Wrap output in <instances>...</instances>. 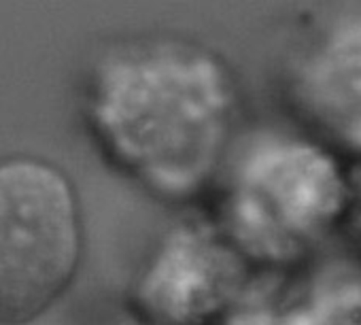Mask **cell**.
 Returning a JSON list of instances; mask_svg holds the SVG:
<instances>
[{
    "instance_id": "obj_5",
    "label": "cell",
    "mask_w": 361,
    "mask_h": 325,
    "mask_svg": "<svg viewBox=\"0 0 361 325\" xmlns=\"http://www.w3.org/2000/svg\"><path fill=\"white\" fill-rule=\"evenodd\" d=\"M283 87L293 113L321 140L361 153V24L302 45L287 62Z\"/></svg>"
},
{
    "instance_id": "obj_6",
    "label": "cell",
    "mask_w": 361,
    "mask_h": 325,
    "mask_svg": "<svg viewBox=\"0 0 361 325\" xmlns=\"http://www.w3.org/2000/svg\"><path fill=\"white\" fill-rule=\"evenodd\" d=\"M109 325H142V323H138L136 319H132V317L128 314L126 319H121V321H113V323H109Z\"/></svg>"
},
{
    "instance_id": "obj_3",
    "label": "cell",
    "mask_w": 361,
    "mask_h": 325,
    "mask_svg": "<svg viewBox=\"0 0 361 325\" xmlns=\"http://www.w3.org/2000/svg\"><path fill=\"white\" fill-rule=\"evenodd\" d=\"M85 221L73 179L56 161L0 157V325H32L75 285Z\"/></svg>"
},
{
    "instance_id": "obj_1",
    "label": "cell",
    "mask_w": 361,
    "mask_h": 325,
    "mask_svg": "<svg viewBox=\"0 0 361 325\" xmlns=\"http://www.w3.org/2000/svg\"><path fill=\"white\" fill-rule=\"evenodd\" d=\"M77 109L111 171L159 204L190 207L234 149L240 94L219 51L155 30L100 41L81 68Z\"/></svg>"
},
{
    "instance_id": "obj_2",
    "label": "cell",
    "mask_w": 361,
    "mask_h": 325,
    "mask_svg": "<svg viewBox=\"0 0 361 325\" xmlns=\"http://www.w3.org/2000/svg\"><path fill=\"white\" fill-rule=\"evenodd\" d=\"M202 213L255 270H289L314 253L348 209V183L317 142L259 136L232 149Z\"/></svg>"
},
{
    "instance_id": "obj_4",
    "label": "cell",
    "mask_w": 361,
    "mask_h": 325,
    "mask_svg": "<svg viewBox=\"0 0 361 325\" xmlns=\"http://www.w3.org/2000/svg\"><path fill=\"white\" fill-rule=\"evenodd\" d=\"M251 268L204 213L174 221L138 262L126 310L142 325H219L249 293Z\"/></svg>"
}]
</instances>
